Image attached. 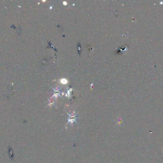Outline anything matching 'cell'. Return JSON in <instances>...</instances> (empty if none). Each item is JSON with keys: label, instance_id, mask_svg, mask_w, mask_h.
Returning a JSON list of instances; mask_svg holds the SVG:
<instances>
[{"label": "cell", "instance_id": "1", "mask_svg": "<svg viewBox=\"0 0 163 163\" xmlns=\"http://www.w3.org/2000/svg\"><path fill=\"white\" fill-rule=\"evenodd\" d=\"M68 115V122H67L66 124L70 123L71 124H73L74 123H78L77 122V114L75 113V112H74L72 114H69V113H67Z\"/></svg>", "mask_w": 163, "mask_h": 163}]
</instances>
